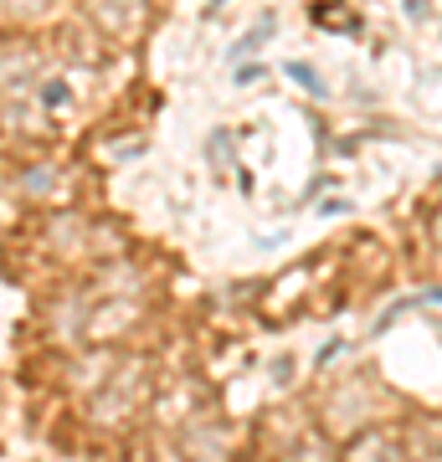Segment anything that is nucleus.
Here are the masks:
<instances>
[{"label":"nucleus","mask_w":442,"mask_h":462,"mask_svg":"<svg viewBox=\"0 0 442 462\" xmlns=\"http://www.w3.org/2000/svg\"><path fill=\"white\" fill-rule=\"evenodd\" d=\"M288 78H294L298 88H309L314 98H324V93H329V88H324V78H319L314 67H304V62H288Z\"/></svg>","instance_id":"nucleus-1"},{"label":"nucleus","mask_w":442,"mask_h":462,"mask_svg":"<svg viewBox=\"0 0 442 462\" xmlns=\"http://www.w3.org/2000/svg\"><path fill=\"white\" fill-rule=\"evenodd\" d=\"M42 103H52V108L67 103V83H47V88H42Z\"/></svg>","instance_id":"nucleus-2"}]
</instances>
